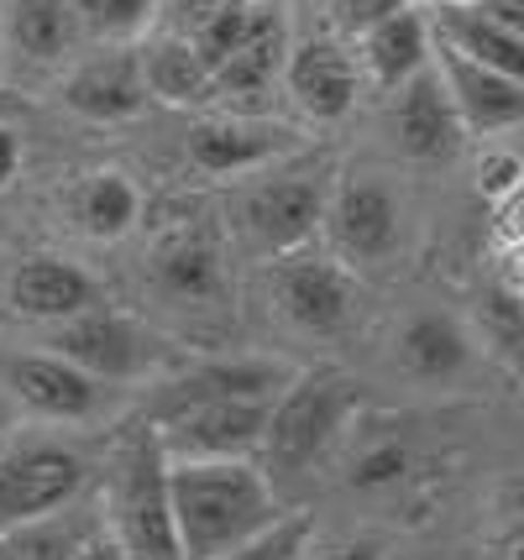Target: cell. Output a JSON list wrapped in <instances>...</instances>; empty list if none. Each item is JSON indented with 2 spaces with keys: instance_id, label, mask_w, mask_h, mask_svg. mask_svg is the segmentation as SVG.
Wrapping results in <instances>:
<instances>
[{
  "instance_id": "2",
  "label": "cell",
  "mask_w": 524,
  "mask_h": 560,
  "mask_svg": "<svg viewBox=\"0 0 524 560\" xmlns=\"http://www.w3.org/2000/svg\"><path fill=\"white\" fill-rule=\"evenodd\" d=\"M351 404H357V383L341 372H304L294 383H283L268 404V424L257 445L263 466L273 477H300L304 466L325 456V445L347 424Z\"/></svg>"
},
{
  "instance_id": "9",
  "label": "cell",
  "mask_w": 524,
  "mask_h": 560,
  "mask_svg": "<svg viewBox=\"0 0 524 560\" xmlns=\"http://www.w3.org/2000/svg\"><path fill=\"white\" fill-rule=\"evenodd\" d=\"M53 357L74 362L79 372H90L95 383H121V377H137V372L148 366L152 341L131 319L110 315V310H84V315L58 325Z\"/></svg>"
},
{
  "instance_id": "5",
  "label": "cell",
  "mask_w": 524,
  "mask_h": 560,
  "mask_svg": "<svg viewBox=\"0 0 524 560\" xmlns=\"http://www.w3.org/2000/svg\"><path fill=\"white\" fill-rule=\"evenodd\" d=\"M325 236L336 262H383L404 242V205L383 178H347L325 195Z\"/></svg>"
},
{
  "instance_id": "8",
  "label": "cell",
  "mask_w": 524,
  "mask_h": 560,
  "mask_svg": "<svg viewBox=\"0 0 524 560\" xmlns=\"http://www.w3.org/2000/svg\"><path fill=\"white\" fill-rule=\"evenodd\" d=\"M273 299L289 325L310 336H336L357 310L351 272L336 257H310V252H283L273 268Z\"/></svg>"
},
{
  "instance_id": "24",
  "label": "cell",
  "mask_w": 524,
  "mask_h": 560,
  "mask_svg": "<svg viewBox=\"0 0 524 560\" xmlns=\"http://www.w3.org/2000/svg\"><path fill=\"white\" fill-rule=\"evenodd\" d=\"M95 539V518L84 513H43L0 529V560H74L79 545Z\"/></svg>"
},
{
  "instance_id": "33",
  "label": "cell",
  "mask_w": 524,
  "mask_h": 560,
  "mask_svg": "<svg viewBox=\"0 0 524 560\" xmlns=\"http://www.w3.org/2000/svg\"><path fill=\"white\" fill-rule=\"evenodd\" d=\"M16 168H22V137L0 121V189L16 178Z\"/></svg>"
},
{
  "instance_id": "19",
  "label": "cell",
  "mask_w": 524,
  "mask_h": 560,
  "mask_svg": "<svg viewBox=\"0 0 524 560\" xmlns=\"http://www.w3.org/2000/svg\"><path fill=\"white\" fill-rule=\"evenodd\" d=\"M158 289L178 304H210L225 293V262L210 231H174L158 246Z\"/></svg>"
},
{
  "instance_id": "27",
  "label": "cell",
  "mask_w": 524,
  "mask_h": 560,
  "mask_svg": "<svg viewBox=\"0 0 524 560\" xmlns=\"http://www.w3.org/2000/svg\"><path fill=\"white\" fill-rule=\"evenodd\" d=\"M79 32L105 37V43H126L137 32H148L158 16V0H74Z\"/></svg>"
},
{
  "instance_id": "6",
  "label": "cell",
  "mask_w": 524,
  "mask_h": 560,
  "mask_svg": "<svg viewBox=\"0 0 524 560\" xmlns=\"http://www.w3.org/2000/svg\"><path fill=\"white\" fill-rule=\"evenodd\" d=\"M325 184L321 173H278L263 178L257 189H247L242 199V231L263 257H283V252H300L325 215Z\"/></svg>"
},
{
  "instance_id": "7",
  "label": "cell",
  "mask_w": 524,
  "mask_h": 560,
  "mask_svg": "<svg viewBox=\"0 0 524 560\" xmlns=\"http://www.w3.org/2000/svg\"><path fill=\"white\" fill-rule=\"evenodd\" d=\"M84 488V462L63 445H16L0 451V529L69 509Z\"/></svg>"
},
{
  "instance_id": "1",
  "label": "cell",
  "mask_w": 524,
  "mask_h": 560,
  "mask_svg": "<svg viewBox=\"0 0 524 560\" xmlns=\"http://www.w3.org/2000/svg\"><path fill=\"white\" fill-rule=\"evenodd\" d=\"M168 509H174L178 560H210L236 539L273 524L278 498L268 471L252 456L231 462H168Z\"/></svg>"
},
{
  "instance_id": "22",
  "label": "cell",
  "mask_w": 524,
  "mask_h": 560,
  "mask_svg": "<svg viewBox=\"0 0 524 560\" xmlns=\"http://www.w3.org/2000/svg\"><path fill=\"white\" fill-rule=\"evenodd\" d=\"M399 357H404V366H409L415 377H424V383H446V377H456V372L467 366L473 346H467V336H462V325H456V319L415 315L399 330Z\"/></svg>"
},
{
  "instance_id": "20",
  "label": "cell",
  "mask_w": 524,
  "mask_h": 560,
  "mask_svg": "<svg viewBox=\"0 0 524 560\" xmlns=\"http://www.w3.org/2000/svg\"><path fill=\"white\" fill-rule=\"evenodd\" d=\"M430 37H435L441 48L473 58V63H488V69L514 73V79L524 73V37L520 32H503V26L488 22V16H477L473 5H441Z\"/></svg>"
},
{
  "instance_id": "37",
  "label": "cell",
  "mask_w": 524,
  "mask_h": 560,
  "mask_svg": "<svg viewBox=\"0 0 524 560\" xmlns=\"http://www.w3.org/2000/svg\"><path fill=\"white\" fill-rule=\"evenodd\" d=\"M0 451H5V445H0Z\"/></svg>"
},
{
  "instance_id": "18",
  "label": "cell",
  "mask_w": 524,
  "mask_h": 560,
  "mask_svg": "<svg viewBox=\"0 0 524 560\" xmlns=\"http://www.w3.org/2000/svg\"><path fill=\"white\" fill-rule=\"evenodd\" d=\"M357 43V63L373 79L377 90H399L409 73H420L435 52V37H430V22H424L415 5H404L394 16H383L377 26H368Z\"/></svg>"
},
{
  "instance_id": "32",
  "label": "cell",
  "mask_w": 524,
  "mask_h": 560,
  "mask_svg": "<svg viewBox=\"0 0 524 560\" xmlns=\"http://www.w3.org/2000/svg\"><path fill=\"white\" fill-rule=\"evenodd\" d=\"M477 16H488V22H499L503 32H520L524 37V0H467Z\"/></svg>"
},
{
  "instance_id": "17",
  "label": "cell",
  "mask_w": 524,
  "mask_h": 560,
  "mask_svg": "<svg viewBox=\"0 0 524 560\" xmlns=\"http://www.w3.org/2000/svg\"><path fill=\"white\" fill-rule=\"evenodd\" d=\"M5 383H11V393L22 398L26 409H37L48 419H84L101 409V383L90 372H79L74 362L53 357V351L48 357L5 362Z\"/></svg>"
},
{
  "instance_id": "16",
  "label": "cell",
  "mask_w": 524,
  "mask_h": 560,
  "mask_svg": "<svg viewBox=\"0 0 524 560\" xmlns=\"http://www.w3.org/2000/svg\"><path fill=\"white\" fill-rule=\"evenodd\" d=\"M79 37L74 0H0V52L48 69L79 48Z\"/></svg>"
},
{
  "instance_id": "10",
  "label": "cell",
  "mask_w": 524,
  "mask_h": 560,
  "mask_svg": "<svg viewBox=\"0 0 524 560\" xmlns=\"http://www.w3.org/2000/svg\"><path fill=\"white\" fill-rule=\"evenodd\" d=\"M283 84L310 121H341L357 105V58L341 37H304L300 48L283 52Z\"/></svg>"
},
{
  "instance_id": "26",
  "label": "cell",
  "mask_w": 524,
  "mask_h": 560,
  "mask_svg": "<svg viewBox=\"0 0 524 560\" xmlns=\"http://www.w3.org/2000/svg\"><path fill=\"white\" fill-rule=\"evenodd\" d=\"M315 539V524L304 518V513H278L273 524H263L257 535L236 539L231 550L210 560H300V550Z\"/></svg>"
},
{
  "instance_id": "34",
  "label": "cell",
  "mask_w": 524,
  "mask_h": 560,
  "mask_svg": "<svg viewBox=\"0 0 524 560\" xmlns=\"http://www.w3.org/2000/svg\"><path fill=\"white\" fill-rule=\"evenodd\" d=\"M74 560H126V556H121V545H110V539L95 535V539H84V545H79Z\"/></svg>"
},
{
  "instance_id": "4",
  "label": "cell",
  "mask_w": 524,
  "mask_h": 560,
  "mask_svg": "<svg viewBox=\"0 0 524 560\" xmlns=\"http://www.w3.org/2000/svg\"><path fill=\"white\" fill-rule=\"evenodd\" d=\"M273 398H205L184 404L158 419V445L168 462H231V456H257L263 424H268Z\"/></svg>"
},
{
  "instance_id": "23",
  "label": "cell",
  "mask_w": 524,
  "mask_h": 560,
  "mask_svg": "<svg viewBox=\"0 0 524 560\" xmlns=\"http://www.w3.org/2000/svg\"><path fill=\"white\" fill-rule=\"evenodd\" d=\"M278 388H283V372L273 362H210L174 383V393L163 398V415L184 404H205V398H273Z\"/></svg>"
},
{
  "instance_id": "15",
  "label": "cell",
  "mask_w": 524,
  "mask_h": 560,
  "mask_svg": "<svg viewBox=\"0 0 524 560\" xmlns=\"http://www.w3.org/2000/svg\"><path fill=\"white\" fill-rule=\"evenodd\" d=\"M294 147V131L257 116H221L189 131V163L205 173H252L278 163Z\"/></svg>"
},
{
  "instance_id": "31",
  "label": "cell",
  "mask_w": 524,
  "mask_h": 560,
  "mask_svg": "<svg viewBox=\"0 0 524 560\" xmlns=\"http://www.w3.org/2000/svg\"><path fill=\"white\" fill-rule=\"evenodd\" d=\"M300 560H383V550H377L373 539H325V545H304Z\"/></svg>"
},
{
  "instance_id": "3",
  "label": "cell",
  "mask_w": 524,
  "mask_h": 560,
  "mask_svg": "<svg viewBox=\"0 0 524 560\" xmlns=\"http://www.w3.org/2000/svg\"><path fill=\"white\" fill-rule=\"evenodd\" d=\"M116 545L126 560H178L168 509V456L158 435H137L116 466Z\"/></svg>"
},
{
  "instance_id": "28",
  "label": "cell",
  "mask_w": 524,
  "mask_h": 560,
  "mask_svg": "<svg viewBox=\"0 0 524 560\" xmlns=\"http://www.w3.org/2000/svg\"><path fill=\"white\" fill-rule=\"evenodd\" d=\"M404 466H409V451H404L399 440H383V445L362 451L351 462V488H388V482L404 477Z\"/></svg>"
},
{
  "instance_id": "36",
  "label": "cell",
  "mask_w": 524,
  "mask_h": 560,
  "mask_svg": "<svg viewBox=\"0 0 524 560\" xmlns=\"http://www.w3.org/2000/svg\"><path fill=\"white\" fill-rule=\"evenodd\" d=\"M216 5H225V0H216Z\"/></svg>"
},
{
  "instance_id": "35",
  "label": "cell",
  "mask_w": 524,
  "mask_h": 560,
  "mask_svg": "<svg viewBox=\"0 0 524 560\" xmlns=\"http://www.w3.org/2000/svg\"><path fill=\"white\" fill-rule=\"evenodd\" d=\"M441 5H467V0H441Z\"/></svg>"
},
{
  "instance_id": "12",
  "label": "cell",
  "mask_w": 524,
  "mask_h": 560,
  "mask_svg": "<svg viewBox=\"0 0 524 560\" xmlns=\"http://www.w3.org/2000/svg\"><path fill=\"white\" fill-rule=\"evenodd\" d=\"M435 52H441V69L435 73H441V84H446L451 110H456L462 131H509V126H520L524 84L514 79V73L473 63V58L441 48V43H435Z\"/></svg>"
},
{
  "instance_id": "25",
  "label": "cell",
  "mask_w": 524,
  "mask_h": 560,
  "mask_svg": "<svg viewBox=\"0 0 524 560\" xmlns=\"http://www.w3.org/2000/svg\"><path fill=\"white\" fill-rule=\"evenodd\" d=\"M74 215L95 242H116V236H126V231L137 225V215H142V195H137V184L116 168L90 173V178L79 184V195H74Z\"/></svg>"
},
{
  "instance_id": "30",
  "label": "cell",
  "mask_w": 524,
  "mask_h": 560,
  "mask_svg": "<svg viewBox=\"0 0 524 560\" xmlns=\"http://www.w3.org/2000/svg\"><path fill=\"white\" fill-rule=\"evenodd\" d=\"M520 158L514 152H493L488 163H482V195L488 199H514L520 195Z\"/></svg>"
},
{
  "instance_id": "21",
  "label": "cell",
  "mask_w": 524,
  "mask_h": 560,
  "mask_svg": "<svg viewBox=\"0 0 524 560\" xmlns=\"http://www.w3.org/2000/svg\"><path fill=\"white\" fill-rule=\"evenodd\" d=\"M142 58V79H148V95L168 100V105H200L210 100V69L205 58L189 48V37H158L148 48H137Z\"/></svg>"
},
{
  "instance_id": "14",
  "label": "cell",
  "mask_w": 524,
  "mask_h": 560,
  "mask_svg": "<svg viewBox=\"0 0 524 560\" xmlns=\"http://www.w3.org/2000/svg\"><path fill=\"white\" fill-rule=\"evenodd\" d=\"M5 304L22 319H43V325H63V319L84 315L101 304V283L79 262L63 257H26L5 283Z\"/></svg>"
},
{
  "instance_id": "13",
  "label": "cell",
  "mask_w": 524,
  "mask_h": 560,
  "mask_svg": "<svg viewBox=\"0 0 524 560\" xmlns=\"http://www.w3.org/2000/svg\"><path fill=\"white\" fill-rule=\"evenodd\" d=\"M394 142L415 163H446L451 152L462 147V121L451 110L441 73L430 69V63L399 84V100H394Z\"/></svg>"
},
{
  "instance_id": "29",
  "label": "cell",
  "mask_w": 524,
  "mask_h": 560,
  "mask_svg": "<svg viewBox=\"0 0 524 560\" xmlns=\"http://www.w3.org/2000/svg\"><path fill=\"white\" fill-rule=\"evenodd\" d=\"M404 5H415V0H330V26L341 37H362L368 26H377L383 16H394Z\"/></svg>"
},
{
  "instance_id": "11",
  "label": "cell",
  "mask_w": 524,
  "mask_h": 560,
  "mask_svg": "<svg viewBox=\"0 0 524 560\" xmlns=\"http://www.w3.org/2000/svg\"><path fill=\"white\" fill-rule=\"evenodd\" d=\"M58 100L84 116V121H131V116H142L148 110V79H142V58L137 48H105L95 58H84L69 79H63V90Z\"/></svg>"
}]
</instances>
